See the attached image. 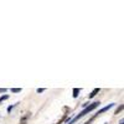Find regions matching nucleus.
Instances as JSON below:
<instances>
[{
    "mask_svg": "<svg viewBox=\"0 0 124 124\" xmlns=\"http://www.w3.org/2000/svg\"><path fill=\"white\" fill-rule=\"evenodd\" d=\"M99 104H101V103H99V102H94V103H92V104H91V106H88V107H86V108H85L83 110H82V112L79 113V114H78V116H76V117H75L73 119H71V120H70V122H68L67 124H73L75 122H77V120H78V119H81L82 117H85V116L87 114V113H89V112H92L93 109H96V108H97V107H98Z\"/></svg>",
    "mask_w": 124,
    "mask_h": 124,
    "instance_id": "f257e3e1",
    "label": "nucleus"
},
{
    "mask_svg": "<svg viewBox=\"0 0 124 124\" xmlns=\"http://www.w3.org/2000/svg\"><path fill=\"white\" fill-rule=\"evenodd\" d=\"M113 106H114V104H113V103H112V104H108L107 107H104V108H102V109H101V110H99V112L97 113V114H102V113H104V112L109 110V109H110V108H112Z\"/></svg>",
    "mask_w": 124,
    "mask_h": 124,
    "instance_id": "f03ea898",
    "label": "nucleus"
},
{
    "mask_svg": "<svg viewBox=\"0 0 124 124\" xmlns=\"http://www.w3.org/2000/svg\"><path fill=\"white\" fill-rule=\"evenodd\" d=\"M98 92H99V88H94V89H93V91L91 92V94H89L88 97H89V98H93V97H94Z\"/></svg>",
    "mask_w": 124,
    "mask_h": 124,
    "instance_id": "7ed1b4c3",
    "label": "nucleus"
},
{
    "mask_svg": "<svg viewBox=\"0 0 124 124\" xmlns=\"http://www.w3.org/2000/svg\"><path fill=\"white\" fill-rule=\"evenodd\" d=\"M78 92H79V88H75V89H73V97H75V98L78 96Z\"/></svg>",
    "mask_w": 124,
    "mask_h": 124,
    "instance_id": "20e7f679",
    "label": "nucleus"
},
{
    "mask_svg": "<svg viewBox=\"0 0 124 124\" xmlns=\"http://www.w3.org/2000/svg\"><path fill=\"white\" fill-rule=\"evenodd\" d=\"M123 109H124V106H120V107H118V108L116 109V114H118V113H119V112H122Z\"/></svg>",
    "mask_w": 124,
    "mask_h": 124,
    "instance_id": "39448f33",
    "label": "nucleus"
},
{
    "mask_svg": "<svg viewBox=\"0 0 124 124\" xmlns=\"http://www.w3.org/2000/svg\"><path fill=\"white\" fill-rule=\"evenodd\" d=\"M11 92L13 93H19V92H21V88H13Z\"/></svg>",
    "mask_w": 124,
    "mask_h": 124,
    "instance_id": "423d86ee",
    "label": "nucleus"
},
{
    "mask_svg": "<svg viewBox=\"0 0 124 124\" xmlns=\"http://www.w3.org/2000/svg\"><path fill=\"white\" fill-rule=\"evenodd\" d=\"M8 98H9V96H8V94H5V96H3L1 98H0V103H1L3 101H5V99H8Z\"/></svg>",
    "mask_w": 124,
    "mask_h": 124,
    "instance_id": "0eeeda50",
    "label": "nucleus"
},
{
    "mask_svg": "<svg viewBox=\"0 0 124 124\" xmlns=\"http://www.w3.org/2000/svg\"><path fill=\"white\" fill-rule=\"evenodd\" d=\"M44 91H45L44 88H39V89H37V93H42Z\"/></svg>",
    "mask_w": 124,
    "mask_h": 124,
    "instance_id": "6e6552de",
    "label": "nucleus"
},
{
    "mask_svg": "<svg viewBox=\"0 0 124 124\" xmlns=\"http://www.w3.org/2000/svg\"><path fill=\"white\" fill-rule=\"evenodd\" d=\"M11 109H13V106H10V107H8V112H9V113L11 112Z\"/></svg>",
    "mask_w": 124,
    "mask_h": 124,
    "instance_id": "1a4fd4ad",
    "label": "nucleus"
},
{
    "mask_svg": "<svg viewBox=\"0 0 124 124\" xmlns=\"http://www.w3.org/2000/svg\"><path fill=\"white\" fill-rule=\"evenodd\" d=\"M92 120H93V119H91V120H88V122H86L85 124H91V122H92Z\"/></svg>",
    "mask_w": 124,
    "mask_h": 124,
    "instance_id": "9d476101",
    "label": "nucleus"
},
{
    "mask_svg": "<svg viewBox=\"0 0 124 124\" xmlns=\"http://www.w3.org/2000/svg\"><path fill=\"white\" fill-rule=\"evenodd\" d=\"M120 124H124V120H122V122H120Z\"/></svg>",
    "mask_w": 124,
    "mask_h": 124,
    "instance_id": "9b49d317",
    "label": "nucleus"
}]
</instances>
